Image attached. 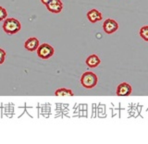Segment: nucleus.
<instances>
[{
	"instance_id": "nucleus-1",
	"label": "nucleus",
	"mask_w": 148,
	"mask_h": 144,
	"mask_svg": "<svg viewBox=\"0 0 148 144\" xmlns=\"http://www.w3.org/2000/svg\"><path fill=\"white\" fill-rule=\"evenodd\" d=\"M21 29V22L16 18H6L3 24V30L4 31L8 34H15L18 31H20Z\"/></svg>"
},
{
	"instance_id": "nucleus-2",
	"label": "nucleus",
	"mask_w": 148,
	"mask_h": 144,
	"mask_svg": "<svg viewBox=\"0 0 148 144\" xmlns=\"http://www.w3.org/2000/svg\"><path fill=\"white\" fill-rule=\"evenodd\" d=\"M97 81H98L97 76L94 72H91V71L84 72L81 78L82 85L84 88H86V89H92V88L96 86Z\"/></svg>"
},
{
	"instance_id": "nucleus-3",
	"label": "nucleus",
	"mask_w": 148,
	"mask_h": 144,
	"mask_svg": "<svg viewBox=\"0 0 148 144\" xmlns=\"http://www.w3.org/2000/svg\"><path fill=\"white\" fill-rule=\"evenodd\" d=\"M55 53L54 48L48 44H43L39 45L37 49V55L42 59H48L50 58Z\"/></svg>"
},
{
	"instance_id": "nucleus-4",
	"label": "nucleus",
	"mask_w": 148,
	"mask_h": 144,
	"mask_svg": "<svg viewBox=\"0 0 148 144\" xmlns=\"http://www.w3.org/2000/svg\"><path fill=\"white\" fill-rule=\"evenodd\" d=\"M103 29L106 33L111 34L118 31L119 24L116 20H111V18H108V20H106L105 22L103 23Z\"/></svg>"
},
{
	"instance_id": "nucleus-5",
	"label": "nucleus",
	"mask_w": 148,
	"mask_h": 144,
	"mask_svg": "<svg viewBox=\"0 0 148 144\" xmlns=\"http://www.w3.org/2000/svg\"><path fill=\"white\" fill-rule=\"evenodd\" d=\"M46 8L50 12L58 14L60 13L63 9V3L61 0H51V1L46 5Z\"/></svg>"
},
{
	"instance_id": "nucleus-6",
	"label": "nucleus",
	"mask_w": 148,
	"mask_h": 144,
	"mask_svg": "<svg viewBox=\"0 0 148 144\" xmlns=\"http://www.w3.org/2000/svg\"><path fill=\"white\" fill-rule=\"evenodd\" d=\"M132 91V86L130 85L129 83L123 82V83H120L118 86L116 93H117L118 96H129V95H131Z\"/></svg>"
},
{
	"instance_id": "nucleus-7",
	"label": "nucleus",
	"mask_w": 148,
	"mask_h": 144,
	"mask_svg": "<svg viewBox=\"0 0 148 144\" xmlns=\"http://www.w3.org/2000/svg\"><path fill=\"white\" fill-rule=\"evenodd\" d=\"M39 40L35 38V37H32V38H29L24 44V47L30 51V52H34V51H36L39 47Z\"/></svg>"
},
{
	"instance_id": "nucleus-8",
	"label": "nucleus",
	"mask_w": 148,
	"mask_h": 144,
	"mask_svg": "<svg viewBox=\"0 0 148 144\" xmlns=\"http://www.w3.org/2000/svg\"><path fill=\"white\" fill-rule=\"evenodd\" d=\"M87 18L89 20L90 22L92 23H95L97 21H100L102 18H103V16H102L101 12H99L97 9H91L90 11L87 12Z\"/></svg>"
},
{
	"instance_id": "nucleus-9",
	"label": "nucleus",
	"mask_w": 148,
	"mask_h": 144,
	"mask_svg": "<svg viewBox=\"0 0 148 144\" xmlns=\"http://www.w3.org/2000/svg\"><path fill=\"white\" fill-rule=\"evenodd\" d=\"M85 62H86V65L90 68H95L99 66L100 63H101V60L96 55H91L90 57H88L86 58Z\"/></svg>"
},
{
	"instance_id": "nucleus-10",
	"label": "nucleus",
	"mask_w": 148,
	"mask_h": 144,
	"mask_svg": "<svg viewBox=\"0 0 148 144\" xmlns=\"http://www.w3.org/2000/svg\"><path fill=\"white\" fill-rule=\"evenodd\" d=\"M55 95L56 96H73V92L71 90L61 88V89H58L56 91Z\"/></svg>"
},
{
	"instance_id": "nucleus-11",
	"label": "nucleus",
	"mask_w": 148,
	"mask_h": 144,
	"mask_svg": "<svg viewBox=\"0 0 148 144\" xmlns=\"http://www.w3.org/2000/svg\"><path fill=\"white\" fill-rule=\"evenodd\" d=\"M140 36L142 38L148 42V26H143L140 29Z\"/></svg>"
},
{
	"instance_id": "nucleus-12",
	"label": "nucleus",
	"mask_w": 148,
	"mask_h": 144,
	"mask_svg": "<svg viewBox=\"0 0 148 144\" xmlns=\"http://www.w3.org/2000/svg\"><path fill=\"white\" fill-rule=\"evenodd\" d=\"M8 17V12L3 7H0V21L5 20Z\"/></svg>"
},
{
	"instance_id": "nucleus-13",
	"label": "nucleus",
	"mask_w": 148,
	"mask_h": 144,
	"mask_svg": "<svg viewBox=\"0 0 148 144\" xmlns=\"http://www.w3.org/2000/svg\"><path fill=\"white\" fill-rule=\"evenodd\" d=\"M5 58H6V52L0 48V65H2L5 61Z\"/></svg>"
},
{
	"instance_id": "nucleus-14",
	"label": "nucleus",
	"mask_w": 148,
	"mask_h": 144,
	"mask_svg": "<svg viewBox=\"0 0 148 144\" xmlns=\"http://www.w3.org/2000/svg\"><path fill=\"white\" fill-rule=\"evenodd\" d=\"M50 1H51V0H41V2L43 3L44 5H45V6H46V5H47Z\"/></svg>"
}]
</instances>
